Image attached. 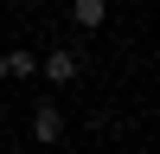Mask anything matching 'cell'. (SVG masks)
<instances>
[{"instance_id": "6da1fadb", "label": "cell", "mask_w": 160, "mask_h": 154, "mask_svg": "<svg viewBox=\"0 0 160 154\" xmlns=\"http://www.w3.org/2000/svg\"><path fill=\"white\" fill-rule=\"evenodd\" d=\"M32 135H38V141H58V135H64V116L51 109V103H38V109H32Z\"/></svg>"}, {"instance_id": "7a4b0ae2", "label": "cell", "mask_w": 160, "mask_h": 154, "mask_svg": "<svg viewBox=\"0 0 160 154\" xmlns=\"http://www.w3.org/2000/svg\"><path fill=\"white\" fill-rule=\"evenodd\" d=\"M71 13H77V26H83V32H96V26L109 19V0H77Z\"/></svg>"}, {"instance_id": "3957f363", "label": "cell", "mask_w": 160, "mask_h": 154, "mask_svg": "<svg viewBox=\"0 0 160 154\" xmlns=\"http://www.w3.org/2000/svg\"><path fill=\"white\" fill-rule=\"evenodd\" d=\"M45 77H51V84H71V77H77V51H51V58H45Z\"/></svg>"}, {"instance_id": "277c9868", "label": "cell", "mask_w": 160, "mask_h": 154, "mask_svg": "<svg viewBox=\"0 0 160 154\" xmlns=\"http://www.w3.org/2000/svg\"><path fill=\"white\" fill-rule=\"evenodd\" d=\"M7 77H38V58L32 51H7Z\"/></svg>"}, {"instance_id": "5b68a950", "label": "cell", "mask_w": 160, "mask_h": 154, "mask_svg": "<svg viewBox=\"0 0 160 154\" xmlns=\"http://www.w3.org/2000/svg\"><path fill=\"white\" fill-rule=\"evenodd\" d=\"M0 84H7V51H0Z\"/></svg>"}]
</instances>
